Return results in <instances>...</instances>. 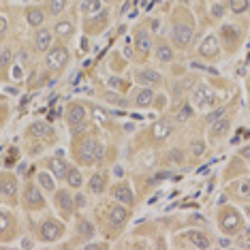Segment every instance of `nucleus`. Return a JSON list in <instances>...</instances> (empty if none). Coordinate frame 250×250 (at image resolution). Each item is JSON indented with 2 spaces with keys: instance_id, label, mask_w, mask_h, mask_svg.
<instances>
[{
  "instance_id": "f257e3e1",
  "label": "nucleus",
  "mask_w": 250,
  "mask_h": 250,
  "mask_svg": "<svg viewBox=\"0 0 250 250\" xmlns=\"http://www.w3.org/2000/svg\"><path fill=\"white\" fill-rule=\"evenodd\" d=\"M75 156L82 165H94L96 161L103 158V146H101L96 139H83L82 144L77 146Z\"/></svg>"
},
{
  "instance_id": "f03ea898",
  "label": "nucleus",
  "mask_w": 250,
  "mask_h": 250,
  "mask_svg": "<svg viewBox=\"0 0 250 250\" xmlns=\"http://www.w3.org/2000/svg\"><path fill=\"white\" fill-rule=\"evenodd\" d=\"M64 235V225L58 223L56 218H45L41 223V229H39V237L41 242H56Z\"/></svg>"
},
{
  "instance_id": "7ed1b4c3",
  "label": "nucleus",
  "mask_w": 250,
  "mask_h": 250,
  "mask_svg": "<svg viewBox=\"0 0 250 250\" xmlns=\"http://www.w3.org/2000/svg\"><path fill=\"white\" fill-rule=\"evenodd\" d=\"M69 60H71V54H69V49H66L64 45H56V47H49V52H47V66H49L52 71H62V69H66Z\"/></svg>"
},
{
  "instance_id": "20e7f679",
  "label": "nucleus",
  "mask_w": 250,
  "mask_h": 250,
  "mask_svg": "<svg viewBox=\"0 0 250 250\" xmlns=\"http://www.w3.org/2000/svg\"><path fill=\"white\" fill-rule=\"evenodd\" d=\"M190 39H192V26L186 24V21H173V28H171V41L175 47H188L190 45Z\"/></svg>"
},
{
  "instance_id": "39448f33",
  "label": "nucleus",
  "mask_w": 250,
  "mask_h": 250,
  "mask_svg": "<svg viewBox=\"0 0 250 250\" xmlns=\"http://www.w3.org/2000/svg\"><path fill=\"white\" fill-rule=\"evenodd\" d=\"M192 103H195L199 109H206V107L216 105V94L212 88H208L206 83H199L192 92Z\"/></svg>"
},
{
  "instance_id": "423d86ee",
  "label": "nucleus",
  "mask_w": 250,
  "mask_h": 250,
  "mask_svg": "<svg viewBox=\"0 0 250 250\" xmlns=\"http://www.w3.org/2000/svg\"><path fill=\"white\" fill-rule=\"evenodd\" d=\"M86 120H88L86 107L79 105V103H71L69 109H66V122L71 124V128H73V130L83 128V126H86Z\"/></svg>"
},
{
  "instance_id": "0eeeda50",
  "label": "nucleus",
  "mask_w": 250,
  "mask_h": 250,
  "mask_svg": "<svg viewBox=\"0 0 250 250\" xmlns=\"http://www.w3.org/2000/svg\"><path fill=\"white\" fill-rule=\"evenodd\" d=\"M24 206H26V209H41L45 206L41 190H39L35 184H28L24 188Z\"/></svg>"
},
{
  "instance_id": "6e6552de",
  "label": "nucleus",
  "mask_w": 250,
  "mask_h": 250,
  "mask_svg": "<svg viewBox=\"0 0 250 250\" xmlns=\"http://www.w3.org/2000/svg\"><path fill=\"white\" fill-rule=\"evenodd\" d=\"M54 203H56V209L62 214V216H71L73 214V208H75V199L69 190H58L54 197Z\"/></svg>"
},
{
  "instance_id": "1a4fd4ad",
  "label": "nucleus",
  "mask_w": 250,
  "mask_h": 250,
  "mask_svg": "<svg viewBox=\"0 0 250 250\" xmlns=\"http://www.w3.org/2000/svg\"><path fill=\"white\" fill-rule=\"evenodd\" d=\"M220 54V41L216 39V35H208L203 39V43L199 45V56L208 60H214Z\"/></svg>"
},
{
  "instance_id": "9d476101",
  "label": "nucleus",
  "mask_w": 250,
  "mask_h": 250,
  "mask_svg": "<svg viewBox=\"0 0 250 250\" xmlns=\"http://www.w3.org/2000/svg\"><path fill=\"white\" fill-rule=\"evenodd\" d=\"M240 225H242V216L235 209H227V212L220 214V229L225 233H229V235L240 229Z\"/></svg>"
},
{
  "instance_id": "9b49d317",
  "label": "nucleus",
  "mask_w": 250,
  "mask_h": 250,
  "mask_svg": "<svg viewBox=\"0 0 250 250\" xmlns=\"http://www.w3.org/2000/svg\"><path fill=\"white\" fill-rule=\"evenodd\" d=\"M135 79H137V83L147 86V88H154V86H161L163 83V75L154 69H141L137 75H135Z\"/></svg>"
},
{
  "instance_id": "f8f14e48",
  "label": "nucleus",
  "mask_w": 250,
  "mask_h": 250,
  "mask_svg": "<svg viewBox=\"0 0 250 250\" xmlns=\"http://www.w3.org/2000/svg\"><path fill=\"white\" fill-rule=\"evenodd\" d=\"M15 218L9 212H0V240H13Z\"/></svg>"
},
{
  "instance_id": "ddd939ff",
  "label": "nucleus",
  "mask_w": 250,
  "mask_h": 250,
  "mask_svg": "<svg viewBox=\"0 0 250 250\" xmlns=\"http://www.w3.org/2000/svg\"><path fill=\"white\" fill-rule=\"evenodd\" d=\"M229 128H231V122L225 120V118H218V120H214L212 126H209V139L212 141L225 139L227 135H229Z\"/></svg>"
},
{
  "instance_id": "4468645a",
  "label": "nucleus",
  "mask_w": 250,
  "mask_h": 250,
  "mask_svg": "<svg viewBox=\"0 0 250 250\" xmlns=\"http://www.w3.org/2000/svg\"><path fill=\"white\" fill-rule=\"evenodd\" d=\"M111 192H113V199H116V201H120L122 206H133L135 195H133V190H130L128 184H124V182H122V184H118Z\"/></svg>"
},
{
  "instance_id": "2eb2a0df",
  "label": "nucleus",
  "mask_w": 250,
  "mask_h": 250,
  "mask_svg": "<svg viewBox=\"0 0 250 250\" xmlns=\"http://www.w3.org/2000/svg\"><path fill=\"white\" fill-rule=\"evenodd\" d=\"M52 30H47V28H43V30H37V37H35V47L39 52H49V47H52Z\"/></svg>"
},
{
  "instance_id": "dca6fc26",
  "label": "nucleus",
  "mask_w": 250,
  "mask_h": 250,
  "mask_svg": "<svg viewBox=\"0 0 250 250\" xmlns=\"http://www.w3.org/2000/svg\"><path fill=\"white\" fill-rule=\"evenodd\" d=\"M135 47H137V52L141 56H150V52H152V39H150V35H147L146 30L137 32V37H135Z\"/></svg>"
},
{
  "instance_id": "f3484780",
  "label": "nucleus",
  "mask_w": 250,
  "mask_h": 250,
  "mask_svg": "<svg viewBox=\"0 0 250 250\" xmlns=\"http://www.w3.org/2000/svg\"><path fill=\"white\" fill-rule=\"evenodd\" d=\"M126 220H128V212H126V208H122V206H116V208H111V212H109V225L111 227H124L126 225Z\"/></svg>"
},
{
  "instance_id": "a211bd4d",
  "label": "nucleus",
  "mask_w": 250,
  "mask_h": 250,
  "mask_svg": "<svg viewBox=\"0 0 250 250\" xmlns=\"http://www.w3.org/2000/svg\"><path fill=\"white\" fill-rule=\"evenodd\" d=\"M173 133V126H171V122H165V120H161V122H156L154 126H152V137L154 139H158V141H163V139H167L169 135Z\"/></svg>"
},
{
  "instance_id": "6ab92c4d",
  "label": "nucleus",
  "mask_w": 250,
  "mask_h": 250,
  "mask_svg": "<svg viewBox=\"0 0 250 250\" xmlns=\"http://www.w3.org/2000/svg\"><path fill=\"white\" fill-rule=\"evenodd\" d=\"M49 171H52L56 178H64L66 180V173H69V165H66L64 161H62L60 156H56V158H49Z\"/></svg>"
},
{
  "instance_id": "aec40b11",
  "label": "nucleus",
  "mask_w": 250,
  "mask_h": 250,
  "mask_svg": "<svg viewBox=\"0 0 250 250\" xmlns=\"http://www.w3.org/2000/svg\"><path fill=\"white\" fill-rule=\"evenodd\" d=\"M186 240H188L190 246H195V248H209L212 246L209 240H208V235L201 233V231H188L186 233Z\"/></svg>"
},
{
  "instance_id": "412c9836",
  "label": "nucleus",
  "mask_w": 250,
  "mask_h": 250,
  "mask_svg": "<svg viewBox=\"0 0 250 250\" xmlns=\"http://www.w3.org/2000/svg\"><path fill=\"white\" fill-rule=\"evenodd\" d=\"M88 188H90V192H94V195H103L107 188V178L103 173H94L88 182Z\"/></svg>"
},
{
  "instance_id": "4be33fe9",
  "label": "nucleus",
  "mask_w": 250,
  "mask_h": 250,
  "mask_svg": "<svg viewBox=\"0 0 250 250\" xmlns=\"http://www.w3.org/2000/svg\"><path fill=\"white\" fill-rule=\"evenodd\" d=\"M152 101H154V90L147 86H144L135 94V105L137 107H147V105H152Z\"/></svg>"
},
{
  "instance_id": "5701e85b",
  "label": "nucleus",
  "mask_w": 250,
  "mask_h": 250,
  "mask_svg": "<svg viewBox=\"0 0 250 250\" xmlns=\"http://www.w3.org/2000/svg\"><path fill=\"white\" fill-rule=\"evenodd\" d=\"M26 21L30 26H41L45 21V11L39 7H28L26 9Z\"/></svg>"
},
{
  "instance_id": "b1692460",
  "label": "nucleus",
  "mask_w": 250,
  "mask_h": 250,
  "mask_svg": "<svg viewBox=\"0 0 250 250\" xmlns=\"http://www.w3.org/2000/svg\"><path fill=\"white\" fill-rule=\"evenodd\" d=\"M0 192H2L4 197H15V192H18L15 178H11V175H2V178H0Z\"/></svg>"
},
{
  "instance_id": "393cba45",
  "label": "nucleus",
  "mask_w": 250,
  "mask_h": 250,
  "mask_svg": "<svg viewBox=\"0 0 250 250\" xmlns=\"http://www.w3.org/2000/svg\"><path fill=\"white\" fill-rule=\"evenodd\" d=\"M156 58L158 62H165V64H169L173 60V49L169 47V43H165V41L156 43Z\"/></svg>"
},
{
  "instance_id": "a878e982",
  "label": "nucleus",
  "mask_w": 250,
  "mask_h": 250,
  "mask_svg": "<svg viewBox=\"0 0 250 250\" xmlns=\"http://www.w3.org/2000/svg\"><path fill=\"white\" fill-rule=\"evenodd\" d=\"M49 133H52V126L45 122H32L30 126H28V135H30V137H47Z\"/></svg>"
},
{
  "instance_id": "bb28decb",
  "label": "nucleus",
  "mask_w": 250,
  "mask_h": 250,
  "mask_svg": "<svg viewBox=\"0 0 250 250\" xmlns=\"http://www.w3.org/2000/svg\"><path fill=\"white\" fill-rule=\"evenodd\" d=\"M37 184L41 186L45 192H54V190H56L54 178H52V173H47V171H39V173H37Z\"/></svg>"
},
{
  "instance_id": "cd10ccee",
  "label": "nucleus",
  "mask_w": 250,
  "mask_h": 250,
  "mask_svg": "<svg viewBox=\"0 0 250 250\" xmlns=\"http://www.w3.org/2000/svg\"><path fill=\"white\" fill-rule=\"evenodd\" d=\"M66 184H69L71 188H82L83 175H82V171H79L77 167H69V173H66Z\"/></svg>"
},
{
  "instance_id": "c85d7f7f",
  "label": "nucleus",
  "mask_w": 250,
  "mask_h": 250,
  "mask_svg": "<svg viewBox=\"0 0 250 250\" xmlns=\"http://www.w3.org/2000/svg\"><path fill=\"white\" fill-rule=\"evenodd\" d=\"M79 11H82L83 15L101 13V0H82V2H79Z\"/></svg>"
},
{
  "instance_id": "c756f323",
  "label": "nucleus",
  "mask_w": 250,
  "mask_h": 250,
  "mask_svg": "<svg viewBox=\"0 0 250 250\" xmlns=\"http://www.w3.org/2000/svg\"><path fill=\"white\" fill-rule=\"evenodd\" d=\"M54 32H56V37H60V39H69L73 37V24L71 21H58V24L54 26Z\"/></svg>"
},
{
  "instance_id": "7c9ffc66",
  "label": "nucleus",
  "mask_w": 250,
  "mask_h": 250,
  "mask_svg": "<svg viewBox=\"0 0 250 250\" xmlns=\"http://www.w3.org/2000/svg\"><path fill=\"white\" fill-rule=\"evenodd\" d=\"M77 233L82 237H86V240H90V237H94V227H92V223L90 220H86V218H82L77 223Z\"/></svg>"
},
{
  "instance_id": "2f4dec72",
  "label": "nucleus",
  "mask_w": 250,
  "mask_h": 250,
  "mask_svg": "<svg viewBox=\"0 0 250 250\" xmlns=\"http://www.w3.org/2000/svg\"><path fill=\"white\" fill-rule=\"evenodd\" d=\"M229 9L233 13H246L250 9V0H229Z\"/></svg>"
},
{
  "instance_id": "473e14b6",
  "label": "nucleus",
  "mask_w": 250,
  "mask_h": 250,
  "mask_svg": "<svg viewBox=\"0 0 250 250\" xmlns=\"http://www.w3.org/2000/svg\"><path fill=\"white\" fill-rule=\"evenodd\" d=\"M66 9V0H49V15H60Z\"/></svg>"
},
{
  "instance_id": "72a5a7b5",
  "label": "nucleus",
  "mask_w": 250,
  "mask_h": 250,
  "mask_svg": "<svg viewBox=\"0 0 250 250\" xmlns=\"http://www.w3.org/2000/svg\"><path fill=\"white\" fill-rule=\"evenodd\" d=\"M190 152H192V156L199 158V156H203V152H206V144H203L201 139H195L190 144Z\"/></svg>"
},
{
  "instance_id": "f704fd0d",
  "label": "nucleus",
  "mask_w": 250,
  "mask_h": 250,
  "mask_svg": "<svg viewBox=\"0 0 250 250\" xmlns=\"http://www.w3.org/2000/svg\"><path fill=\"white\" fill-rule=\"evenodd\" d=\"M235 244H237L240 248H250V229H244L240 235H237Z\"/></svg>"
},
{
  "instance_id": "c9c22d12",
  "label": "nucleus",
  "mask_w": 250,
  "mask_h": 250,
  "mask_svg": "<svg viewBox=\"0 0 250 250\" xmlns=\"http://www.w3.org/2000/svg\"><path fill=\"white\" fill-rule=\"evenodd\" d=\"M235 190L240 192L242 197H250V180H244V182H237L235 184Z\"/></svg>"
},
{
  "instance_id": "e433bc0d",
  "label": "nucleus",
  "mask_w": 250,
  "mask_h": 250,
  "mask_svg": "<svg viewBox=\"0 0 250 250\" xmlns=\"http://www.w3.org/2000/svg\"><path fill=\"white\" fill-rule=\"evenodd\" d=\"M11 60H13V54H11V49H2V52H0V66H9Z\"/></svg>"
},
{
  "instance_id": "4c0bfd02",
  "label": "nucleus",
  "mask_w": 250,
  "mask_h": 250,
  "mask_svg": "<svg viewBox=\"0 0 250 250\" xmlns=\"http://www.w3.org/2000/svg\"><path fill=\"white\" fill-rule=\"evenodd\" d=\"M192 116V109H190V105H184L182 109H178V120H188V118Z\"/></svg>"
},
{
  "instance_id": "58836bf2",
  "label": "nucleus",
  "mask_w": 250,
  "mask_h": 250,
  "mask_svg": "<svg viewBox=\"0 0 250 250\" xmlns=\"http://www.w3.org/2000/svg\"><path fill=\"white\" fill-rule=\"evenodd\" d=\"M212 15L216 20L223 18V15H225V7H223V4H214V7H212Z\"/></svg>"
},
{
  "instance_id": "ea45409f",
  "label": "nucleus",
  "mask_w": 250,
  "mask_h": 250,
  "mask_svg": "<svg viewBox=\"0 0 250 250\" xmlns=\"http://www.w3.org/2000/svg\"><path fill=\"white\" fill-rule=\"evenodd\" d=\"M223 35L231 39V26H225V28H223ZM235 43H237V35H233V43L229 41V45H233V47H229V49H235Z\"/></svg>"
},
{
  "instance_id": "a19ab883",
  "label": "nucleus",
  "mask_w": 250,
  "mask_h": 250,
  "mask_svg": "<svg viewBox=\"0 0 250 250\" xmlns=\"http://www.w3.org/2000/svg\"><path fill=\"white\" fill-rule=\"evenodd\" d=\"M7 20H4V18H0V41H2V39L4 37H7Z\"/></svg>"
},
{
  "instance_id": "79ce46f5",
  "label": "nucleus",
  "mask_w": 250,
  "mask_h": 250,
  "mask_svg": "<svg viewBox=\"0 0 250 250\" xmlns=\"http://www.w3.org/2000/svg\"><path fill=\"white\" fill-rule=\"evenodd\" d=\"M223 113H225V107H220V109H216V111L212 113V116H209V122L218 120V118H220V116H223Z\"/></svg>"
},
{
  "instance_id": "37998d69",
  "label": "nucleus",
  "mask_w": 250,
  "mask_h": 250,
  "mask_svg": "<svg viewBox=\"0 0 250 250\" xmlns=\"http://www.w3.org/2000/svg\"><path fill=\"white\" fill-rule=\"evenodd\" d=\"M75 206H79V208L86 206V197H83V195H77V197H75Z\"/></svg>"
},
{
  "instance_id": "c03bdc74",
  "label": "nucleus",
  "mask_w": 250,
  "mask_h": 250,
  "mask_svg": "<svg viewBox=\"0 0 250 250\" xmlns=\"http://www.w3.org/2000/svg\"><path fill=\"white\" fill-rule=\"evenodd\" d=\"M242 156L250 158V146H246V147H244V150H242Z\"/></svg>"
},
{
  "instance_id": "a18cd8bd",
  "label": "nucleus",
  "mask_w": 250,
  "mask_h": 250,
  "mask_svg": "<svg viewBox=\"0 0 250 250\" xmlns=\"http://www.w3.org/2000/svg\"><path fill=\"white\" fill-rule=\"evenodd\" d=\"M109 86H111V88H113V86L118 88V86H120V79H109Z\"/></svg>"
},
{
  "instance_id": "49530a36",
  "label": "nucleus",
  "mask_w": 250,
  "mask_h": 250,
  "mask_svg": "<svg viewBox=\"0 0 250 250\" xmlns=\"http://www.w3.org/2000/svg\"><path fill=\"white\" fill-rule=\"evenodd\" d=\"M105 2H113V0H105Z\"/></svg>"
}]
</instances>
